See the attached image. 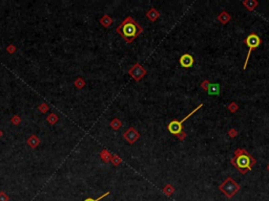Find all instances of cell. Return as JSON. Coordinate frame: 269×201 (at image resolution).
I'll return each mask as SVG.
<instances>
[{"mask_svg":"<svg viewBox=\"0 0 269 201\" xmlns=\"http://www.w3.org/2000/svg\"><path fill=\"white\" fill-rule=\"evenodd\" d=\"M162 191H163V193H164L165 195L169 197V196H172L173 193H175L176 190H175V188H173L172 184H169V183H168V184H166L164 188H163Z\"/></svg>","mask_w":269,"mask_h":201,"instance_id":"e0dca14e","label":"cell"},{"mask_svg":"<svg viewBox=\"0 0 269 201\" xmlns=\"http://www.w3.org/2000/svg\"><path fill=\"white\" fill-rule=\"evenodd\" d=\"M242 3L243 6H245V9H248L249 12L255 11L256 6H259V1H256V0H244Z\"/></svg>","mask_w":269,"mask_h":201,"instance_id":"8fae6325","label":"cell"},{"mask_svg":"<svg viewBox=\"0 0 269 201\" xmlns=\"http://www.w3.org/2000/svg\"><path fill=\"white\" fill-rule=\"evenodd\" d=\"M26 144L29 145L30 147L32 148V149H36V148L40 145V139H39V137L37 136V135L33 134L29 138H27Z\"/></svg>","mask_w":269,"mask_h":201,"instance_id":"30bf717a","label":"cell"},{"mask_svg":"<svg viewBox=\"0 0 269 201\" xmlns=\"http://www.w3.org/2000/svg\"><path fill=\"white\" fill-rule=\"evenodd\" d=\"M209 85H210V82L208 81V80H204V81L201 83V88H202V90H204V91H207Z\"/></svg>","mask_w":269,"mask_h":201,"instance_id":"7402d4cb","label":"cell"},{"mask_svg":"<svg viewBox=\"0 0 269 201\" xmlns=\"http://www.w3.org/2000/svg\"><path fill=\"white\" fill-rule=\"evenodd\" d=\"M227 109L229 110L231 113H235L239 110V105L235 102H231L229 105H228Z\"/></svg>","mask_w":269,"mask_h":201,"instance_id":"44dd1931","label":"cell"},{"mask_svg":"<svg viewBox=\"0 0 269 201\" xmlns=\"http://www.w3.org/2000/svg\"><path fill=\"white\" fill-rule=\"evenodd\" d=\"M2 135H3V132H2V130H0V137H2Z\"/></svg>","mask_w":269,"mask_h":201,"instance_id":"f546056e","label":"cell"},{"mask_svg":"<svg viewBox=\"0 0 269 201\" xmlns=\"http://www.w3.org/2000/svg\"><path fill=\"white\" fill-rule=\"evenodd\" d=\"M58 119H59V117H58L56 113H51V114H49L46 117V122L49 123V125H55L58 122Z\"/></svg>","mask_w":269,"mask_h":201,"instance_id":"ac0fdd59","label":"cell"},{"mask_svg":"<svg viewBox=\"0 0 269 201\" xmlns=\"http://www.w3.org/2000/svg\"><path fill=\"white\" fill-rule=\"evenodd\" d=\"M6 50H7V52H9V54H14L15 51H16L17 50V48L16 47H15V45H13V44H10L9 46L6 47Z\"/></svg>","mask_w":269,"mask_h":201,"instance_id":"83f0119b","label":"cell"},{"mask_svg":"<svg viewBox=\"0 0 269 201\" xmlns=\"http://www.w3.org/2000/svg\"><path fill=\"white\" fill-rule=\"evenodd\" d=\"M109 126L113 128V129L117 131V130H119L120 128L122 127V122L119 119H117V117H116V119H114L112 120V122H110Z\"/></svg>","mask_w":269,"mask_h":201,"instance_id":"2e32d148","label":"cell"},{"mask_svg":"<svg viewBox=\"0 0 269 201\" xmlns=\"http://www.w3.org/2000/svg\"><path fill=\"white\" fill-rule=\"evenodd\" d=\"M219 190L224 194L228 199H231L237 195V193L241 190L240 184L235 181V179L231 177H227L226 179L219 185Z\"/></svg>","mask_w":269,"mask_h":201,"instance_id":"3957f363","label":"cell"},{"mask_svg":"<svg viewBox=\"0 0 269 201\" xmlns=\"http://www.w3.org/2000/svg\"><path fill=\"white\" fill-rule=\"evenodd\" d=\"M202 107H203V104H200L197 108H195V109H193L192 111L189 113V114L186 115V116L183 119H181V120H179V119H173V120H172V122H170L169 124H168V126H167L168 131H169L173 135H178L180 132H182L183 131V126H182L183 123H184L187 119H189V117L192 116L193 113H196L199 109H201Z\"/></svg>","mask_w":269,"mask_h":201,"instance_id":"5b68a950","label":"cell"},{"mask_svg":"<svg viewBox=\"0 0 269 201\" xmlns=\"http://www.w3.org/2000/svg\"><path fill=\"white\" fill-rule=\"evenodd\" d=\"M11 122L13 123L15 126H18L20 123H21V117H20L19 115H14V116L12 117Z\"/></svg>","mask_w":269,"mask_h":201,"instance_id":"603a6c76","label":"cell"},{"mask_svg":"<svg viewBox=\"0 0 269 201\" xmlns=\"http://www.w3.org/2000/svg\"><path fill=\"white\" fill-rule=\"evenodd\" d=\"M110 162H112L114 165H116V167H118L119 165H121L122 159L120 158V156H118L117 154H114V155H112V158H110Z\"/></svg>","mask_w":269,"mask_h":201,"instance_id":"d6986e66","label":"cell"},{"mask_svg":"<svg viewBox=\"0 0 269 201\" xmlns=\"http://www.w3.org/2000/svg\"><path fill=\"white\" fill-rule=\"evenodd\" d=\"M244 43L248 46V52H247V56H246V59H245V63H244V66H243V69H246L247 68L248 60H249V58H250L251 52H252V50L255 48L260 46L261 43H262V40H261V38L259 37L258 35L255 34V32H252V34H249L247 37H246V39L244 40Z\"/></svg>","mask_w":269,"mask_h":201,"instance_id":"277c9868","label":"cell"},{"mask_svg":"<svg viewBox=\"0 0 269 201\" xmlns=\"http://www.w3.org/2000/svg\"><path fill=\"white\" fill-rule=\"evenodd\" d=\"M100 23H101V25H103L104 27H109L110 25H112L113 23H114V19L112 18V17L109 16V15L105 14L104 16L102 17L101 19H100Z\"/></svg>","mask_w":269,"mask_h":201,"instance_id":"4fadbf2b","label":"cell"},{"mask_svg":"<svg viewBox=\"0 0 269 201\" xmlns=\"http://www.w3.org/2000/svg\"><path fill=\"white\" fill-rule=\"evenodd\" d=\"M176 136H177L178 138H179V139L181 140V142H183V140L185 139L186 137H187V134H186V133L184 132V131H182V132H180L179 134L178 135H176Z\"/></svg>","mask_w":269,"mask_h":201,"instance_id":"f1b7e54d","label":"cell"},{"mask_svg":"<svg viewBox=\"0 0 269 201\" xmlns=\"http://www.w3.org/2000/svg\"><path fill=\"white\" fill-rule=\"evenodd\" d=\"M180 64L182 67H184V68H189V67H192L193 65V62H195V59H193V57L192 56V55L189 54H184L182 55L179 60Z\"/></svg>","mask_w":269,"mask_h":201,"instance_id":"ba28073f","label":"cell"},{"mask_svg":"<svg viewBox=\"0 0 269 201\" xmlns=\"http://www.w3.org/2000/svg\"><path fill=\"white\" fill-rule=\"evenodd\" d=\"M230 162L241 174H246L252 169L256 163V160L248 153L245 149H237L235 151V155L230 159Z\"/></svg>","mask_w":269,"mask_h":201,"instance_id":"7a4b0ae2","label":"cell"},{"mask_svg":"<svg viewBox=\"0 0 269 201\" xmlns=\"http://www.w3.org/2000/svg\"><path fill=\"white\" fill-rule=\"evenodd\" d=\"M208 94L209 95H219L220 94V85L219 84H210L208 87Z\"/></svg>","mask_w":269,"mask_h":201,"instance_id":"5bb4252c","label":"cell"},{"mask_svg":"<svg viewBox=\"0 0 269 201\" xmlns=\"http://www.w3.org/2000/svg\"><path fill=\"white\" fill-rule=\"evenodd\" d=\"M123 138L126 140L128 144L133 145L140 138V133L134 127H129L126 131L123 133Z\"/></svg>","mask_w":269,"mask_h":201,"instance_id":"52a82bcc","label":"cell"},{"mask_svg":"<svg viewBox=\"0 0 269 201\" xmlns=\"http://www.w3.org/2000/svg\"><path fill=\"white\" fill-rule=\"evenodd\" d=\"M146 18L149 20V21L155 22V21H157V20L160 18V13H159L158 9L152 7V9H149L146 12Z\"/></svg>","mask_w":269,"mask_h":201,"instance_id":"9c48e42d","label":"cell"},{"mask_svg":"<svg viewBox=\"0 0 269 201\" xmlns=\"http://www.w3.org/2000/svg\"><path fill=\"white\" fill-rule=\"evenodd\" d=\"M109 192H106V193H104L103 195L100 196V197H98L97 199H94V198H86V199H85L84 201H99V200L103 199V198L106 197V196H109Z\"/></svg>","mask_w":269,"mask_h":201,"instance_id":"d4e9b609","label":"cell"},{"mask_svg":"<svg viewBox=\"0 0 269 201\" xmlns=\"http://www.w3.org/2000/svg\"><path fill=\"white\" fill-rule=\"evenodd\" d=\"M267 170L269 171V163H268V165H267Z\"/></svg>","mask_w":269,"mask_h":201,"instance_id":"4dcf8cb0","label":"cell"},{"mask_svg":"<svg viewBox=\"0 0 269 201\" xmlns=\"http://www.w3.org/2000/svg\"><path fill=\"white\" fill-rule=\"evenodd\" d=\"M217 18H218V21L221 22L222 24H227L228 22L231 20V16L226 11H223L222 13L219 14V16L217 17Z\"/></svg>","mask_w":269,"mask_h":201,"instance_id":"7c38bea8","label":"cell"},{"mask_svg":"<svg viewBox=\"0 0 269 201\" xmlns=\"http://www.w3.org/2000/svg\"><path fill=\"white\" fill-rule=\"evenodd\" d=\"M74 84L78 89H82L85 86V81L82 78H78V79H76V81L74 82Z\"/></svg>","mask_w":269,"mask_h":201,"instance_id":"ffe728a7","label":"cell"},{"mask_svg":"<svg viewBox=\"0 0 269 201\" xmlns=\"http://www.w3.org/2000/svg\"><path fill=\"white\" fill-rule=\"evenodd\" d=\"M38 109H39V111H40V112H42V113H45V112H47V111H49V107L47 106V105L45 104V103H42V104L40 105V106L38 107Z\"/></svg>","mask_w":269,"mask_h":201,"instance_id":"cb8c5ba5","label":"cell"},{"mask_svg":"<svg viewBox=\"0 0 269 201\" xmlns=\"http://www.w3.org/2000/svg\"><path fill=\"white\" fill-rule=\"evenodd\" d=\"M147 74V70L139 63H136L128 69V74L135 80L136 82H139L144 78V75Z\"/></svg>","mask_w":269,"mask_h":201,"instance_id":"8992f818","label":"cell"},{"mask_svg":"<svg viewBox=\"0 0 269 201\" xmlns=\"http://www.w3.org/2000/svg\"><path fill=\"white\" fill-rule=\"evenodd\" d=\"M100 158L104 161L105 163L109 162L110 161V158H112V154L109 152L107 150H102L100 152Z\"/></svg>","mask_w":269,"mask_h":201,"instance_id":"9a60e30c","label":"cell"},{"mask_svg":"<svg viewBox=\"0 0 269 201\" xmlns=\"http://www.w3.org/2000/svg\"><path fill=\"white\" fill-rule=\"evenodd\" d=\"M116 32L126 41L127 44H130L134 42L136 38L142 34L143 28L133 17L128 16L120 23V25H118Z\"/></svg>","mask_w":269,"mask_h":201,"instance_id":"6da1fadb","label":"cell"},{"mask_svg":"<svg viewBox=\"0 0 269 201\" xmlns=\"http://www.w3.org/2000/svg\"><path fill=\"white\" fill-rule=\"evenodd\" d=\"M10 198L9 196L6 195V192H3V191H1L0 192V201H9Z\"/></svg>","mask_w":269,"mask_h":201,"instance_id":"484cf974","label":"cell"},{"mask_svg":"<svg viewBox=\"0 0 269 201\" xmlns=\"http://www.w3.org/2000/svg\"><path fill=\"white\" fill-rule=\"evenodd\" d=\"M238 134H239L238 131L235 129H233V128L228 131V135H229V137H231V138H235L238 136Z\"/></svg>","mask_w":269,"mask_h":201,"instance_id":"4316f807","label":"cell"}]
</instances>
